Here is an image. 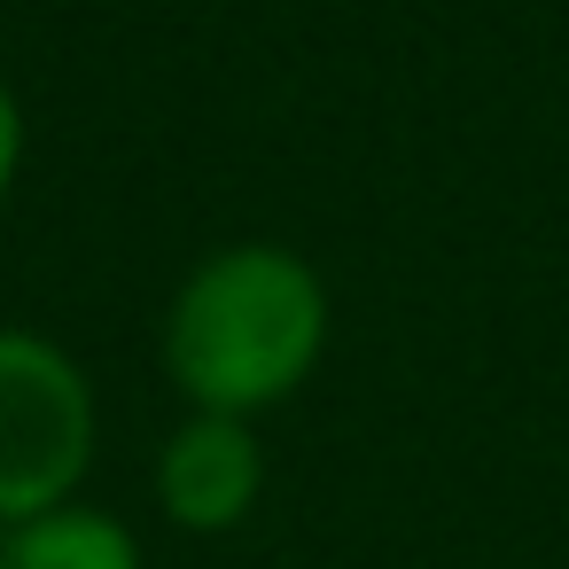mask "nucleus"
Here are the masks:
<instances>
[{
	"label": "nucleus",
	"instance_id": "obj_5",
	"mask_svg": "<svg viewBox=\"0 0 569 569\" xmlns=\"http://www.w3.org/2000/svg\"><path fill=\"white\" fill-rule=\"evenodd\" d=\"M17 164H24V110H17V94H9V87H0V196H9Z\"/></svg>",
	"mask_w": 569,
	"mask_h": 569
},
{
	"label": "nucleus",
	"instance_id": "obj_2",
	"mask_svg": "<svg viewBox=\"0 0 569 569\" xmlns=\"http://www.w3.org/2000/svg\"><path fill=\"white\" fill-rule=\"evenodd\" d=\"M94 460V390L48 336L0 328V522L71 507Z\"/></svg>",
	"mask_w": 569,
	"mask_h": 569
},
{
	"label": "nucleus",
	"instance_id": "obj_3",
	"mask_svg": "<svg viewBox=\"0 0 569 569\" xmlns=\"http://www.w3.org/2000/svg\"><path fill=\"white\" fill-rule=\"evenodd\" d=\"M258 491H266V452L234 413H196L157 452V499L180 530H234L258 507Z\"/></svg>",
	"mask_w": 569,
	"mask_h": 569
},
{
	"label": "nucleus",
	"instance_id": "obj_4",
	"mask_svg": "<svg viewBox=\"0 0 569 569\" xmlns=\"http://www.w3.org/2000/svg\"><path fill=\"white\" fill-rule=\"evenodd\" d=\"M9 569H141V546L102 507H56L9 530Z\"/></svg>",
	"mask_w": 569,
	"mask_h": 569
},
{
	"label": "nucleus",
	"instance_id": "obj_1",
	"mask_svg": "<svg viewBox=\"0 0 569 569\" xmlns=\"http://www.w3.org/2000/svg\"><path fill=\"white\" fill-rule=\"evenodd\" d=\"M328 343V289L297 250L242 242L219 250L188 273L172 328H164V367L196 398V413H258L289 398Z\"/></svg>",
	"mask_w": 569,
	"mask_h": 569
}]
</instances>
